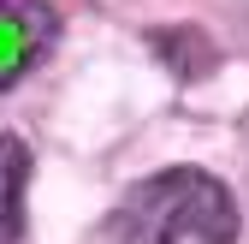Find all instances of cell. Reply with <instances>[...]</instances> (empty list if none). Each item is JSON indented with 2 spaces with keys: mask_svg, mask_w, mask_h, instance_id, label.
Returning <instances> with one entry per match:
<instances>
[{
  "mask_svg": "<svg viewBox=\"0 0 249 244\" xmlns=\"http://www.w3.org/2000/svg\"><path fill=\"white\" fill-rule=\"evenodd\" d=\"M119 238L124 244H231L237 238V203L213 173L166 167L124 197Z\"/></svg>",
  "mask_w": 249,
  "mask_h": 244,
  "instance_id": "1",
  "label": "cell"
},
{
  "mask_svg": "<svg viewBox=\"0 0 249 244\" xmlns=\"http://www.w3.org/2000/svg\"><path fill=\"white\" fill-rule=\"evenodd\" d=\"M53 36H59V12L48 0H0V89H12L30 66H42Z\"/></svg>",
  "mask_w": 249,
  "mask_h": 244,
  "instance_id": "2",
  "label": "cell"
},
{
  "mask_svg": "<svg viewBox=\"0 0 249 244\" xmlns=\"http://www.w3.org/2000/svg\"><path fill=\"white\" fill-rule=\"evenodd\" d=\"M24 191H30V143L0 131V244L24 232Z\"/></svg>",
  "mask_w": 249,
  "mask_h": 244,
  "instance_id": "3",
  "label": "cell"
}]
</instances>
